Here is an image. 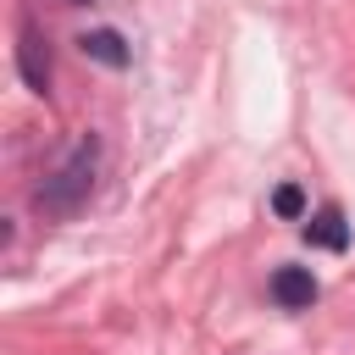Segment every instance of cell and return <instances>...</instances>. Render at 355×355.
Segmentation results:
<instances>
[{
	"label": "cell",
	"instance_id": "6da1fadb",
	"mask_svg": "<svg viewBox=\"0 0 355 355\" xmlns=\"http://www.w3.org/2000/svg\"><path fill=\"white\" fill-rule=\"evenodd\" d=\"M94 166H100V139H94V133H83V139L61 155V166L44 178V189L33 194V200H39V211H55V216L78 211V205L89 200V189H94Z\"/></svg>",
	"mask_w": 355,
	"mask_h": 355
},
{
	"label": "cell",
	"instance_id": "7a4b0ae2",
	"mask_svg": "<svg viewBox=\"0 0 355 355\" xmlns=\"http://www.w3.org/2000/svg\"><path fill=\"white\" fill-rule=\"evenodd\" d=\"M266 288H272V300H277L283 311H311V305H316V294H322V288H316V277H311V266H277Z\"/></svg>",
	"mask_w": 355,
	"mask_h": 355
},
{
	"label": "cell",
	"instance_id": "3957f363",
	"mask_svg": "<svg viewBox=\"0 0 355 355\" xmlns=\"http://www.w3.org/2000/svg\"><path fill=\"white\" fill-rule=\"evenodd\" d=\"M78 50H83L89 61L111 67V72H122V67L133 61V50H128V39H122L116 28H94V33H83V39H78Z\"/></svg>",
	"mask_w": 355,
	"mask_h": 355
},
{
	"label": "cell",
	"instance_id": "277c9868",
	"mask_svg": "<svg viewBox=\"0 0 355 355\" xmlns=\"http://www.w3.org/2000/svg\"><path fill=\"white\" fill-rule=\"evenodd\" d=\"M17 67H22V83H28L33 94L50 89V55H44V44H39L33 28H22V39H17Z\"/></svg>",
	"mask_w": 355,
	"mask_h": 355
},
{
	"label": "cell",
	"instance_id": "5b68a950",
	"mask_svg": "<svg viewBox=\"0 0 355 355\" xmlns=\"http://www.w3.org/2000/svg\"><path fill=\"white\" fill-rule=\"evenodd\" d=\"M305 239H311L316 250H333V255H338V250L349 244V222H344V211H338V205H322L316 216H305Z\"/></svg>",
	"mask_w": 355,
	"mask_h": 355
},
{
	"label": "cell",
	"instance_id": "8992f818",
	"mask_svg": "<svg viewBox=\"0 0 355 355\" xmlns=\"http://www.w3.org/2000/svg\"><path fill=\"white\" fill-rule=\"evenodd\" d=\"M272 211H277L283 222H300V216H305V189H300V183H283V189L272 194Z\"/></svg>",
	"mask_w": 355,
	"mask_h": 355
},
{
	"label": "cell",
	"instance_id": "52a82bcc",
	"mask_svg": "<svg viewBox=\"0 0 355 355\" xmlns=\"http://www.w3.org/2000/svg\"><path fill=\"white\" fill-rule=\"evenodd\" d=\"M67 6H89V0H67Z\"/></svg>",
	"mask_w": 355,
	"mask_h": 355
}]
</instances>
